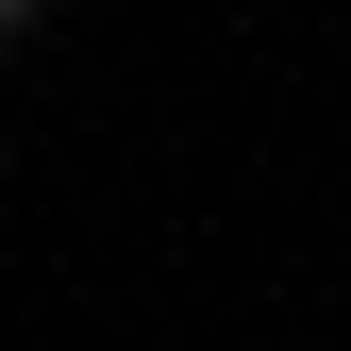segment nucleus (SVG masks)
I'll list each match as a JSON object with an SVG mask.
<instances>
[{
    "instance_id": "1",
    "label": "nucleus",
    "mask_w": 351,
    "mask_h": 351,
    "mask_svg": "<svg viewBox=\"0 0 351 351\" xmlns=\"http://www.w3.org/2000/svg\"><path fill=\"white\" fill-rule=\"evenodd\" d=\"M34 17H51V0H0V51H17V34H34Z\"/></svg>"
}]
</instances>
